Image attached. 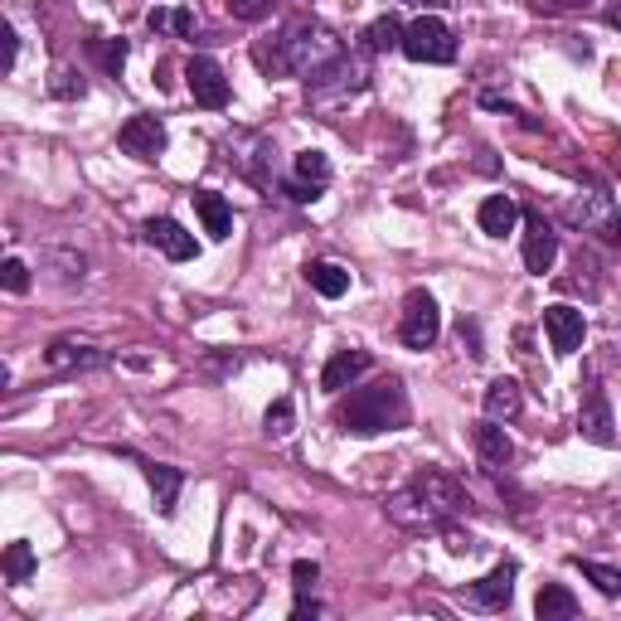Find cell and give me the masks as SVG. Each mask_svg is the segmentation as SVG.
I'll return each mask as SVG.
<instances>
[{
    "instance_id": "cell-1",
    "label": "cell",
    "mask_w": 621,
    "mask_h": 621,
    "mask_svg": "<svg viewBox=\"0 0 621 621\" xmlns=\"http://www.w3.org/2000/svg\"><path fill=\"white\" fill-rule=\"evenodd\" d=\"M384 510H389V520L408 534H452L456 520L472 510V496H466V486L456 476L428 466V472H418L403 490H393Z\"/></svg>"
},
{
    "instance_id": "cell-2",
    "label": "cell",
    "mask_w": 621,
    "mask_h": 621,
    "mask_svg": "<svg viewBox=\"0 0 621 621\" xmlns=\"http://www.w3.org/2000/svg\"><path fill=\"white\" fill-rule=\"evenodd\" d=\"M340 432H355V437H374V432H393L408 423V389L398 374L369 384V389H355L350 398H340L335 408Z\"/></svg>"
},
{
    "instance_id": "cell-3",
    "label": "cell",
    "mask_w": 621,
    "mask_h": 621,
    "mask_svg": "<svg viewBox=\"0 0 621 621\" xmlns=\"http://www.w3.org/2000/svg\"><path fill=\"white\" fill-rule=\"evenodd\" d=\"M340 54H345V44H340V34L331 25H321V20H291V25L277 34L267 68H273V74L311 78L315 68H325Z\"/></svg>"
},
{
    "instance_id": "cell-4",
    "label": "cell",
    "mask_w": 621,
    "mask_h": 621,
    "mask_svg": "<svg viewBox=\"0 0 621 621\" xmlns=\"http://www.w3.org/2000/svg\"><path fill=\"white\" fill-rule=\"evenodd\" d=\"M564 219L578 233L607 243V248H621V209H617V199L607 195V185L583 180V190L564 199Z\"/></svg>"
},
{
    "instance_id": "cell-5",
    "label": "cell",
    "mask_w": 621,
    "mask_h": 621,
    "mask_svg": "<svg viewBox=\"0 0 621 621\" xmlns=\"http://www.w3.org/2000/svg\"><path fill=\"white\" fill-rule=\"evenodd\" d=\"M365 88H369V68H365V58H350V54L331 58V64L315 68V74L307 78V98H311V108H335V102L355 98V92H365Z\"/></svg>"
},
{
    "instance_id": "cell-6",
    "label": "cell",
    "mask_w": 621,
    "mask_h": 621,
    "mask_svg": "<svg viewBox=\"0 0 621 621\" xmlns=\"http://www.w3.org/2000/svg\"><path fill=\"white\" fill-rule=\"evenodd\" d=\"M403 54L413 64H452L456 58V34L442 25L437 15H418L413 25L403 30Z\"/></svg>"
},
{
    "instance_id": "cell-7",
    "label": "cell",
    "mask_w": 621,
    "mask_h": 621,
    "mask_svg": "<svg viewBox=\"0 0 621 621\" xmlns=\"http://www.w3.org/2000/svg\"><path fill=\"white\" fill-rule=\"evenodd\" d=\"M442 335V311L437 301H432V291H408L403 301V321H398V340H403L408 350H432Z\"/></svg>"
},
{
    "instance_id": "cell-8",
    "label": "cell",
    "mask_w": 621,
    "mask_h": 621,
    "mask_svg": "<svg viewBox=\"0 0 621 621\" xmlns=\"http://www.w3.org/2000/svg\"><path fill=\"white\" fill-rule=\"evenodd\" d=\"M514 578H520V564H514V558H506V564H496L480 583L462 588V602L476 607V612H506L510 597H514Z\"/></svg>"
},
{
    "instance_id": "cell-9",
    "label": "cell",
    "mask_w": 621,
    "mask_h": 621,
    "mask_svg": "<svg viewBox=\"0 0 621 621\" xmlns=\"http://www.w3.org/2000/svg\"><path fill=\"white\" fill-rule=\"evenodd\" d=\"M185 84H190V98L199 108H209V112L229 108V78L209 54H195L190 64H185Z\"/></svg>"
},
{
    "instance_id": "cell-10",
    "label": "cell",
    "mask_w": 621,
    "mask_h": 621,
    "mask_svg": "<svg viewBox=\"0 0 621 621\" xmlns=\"http://www.w3.org/2000/svg\"><path fill=\"white\" fill-rule=\"evenodd\" d=\"M117 146H122L126 156H136V160H160V151H166V126H160V117L136 112V117H126L122 122Z\"/></svg>"
},
{
    "instance_id": "cell-11",
    "label": "cell",
    "mask_w": 621,
    "mask_h": 621,
    "mask_svg": "<svg viewBox=\"0 0 621 621\" xmlns=\"http://www.w3.org/2000/svg\"><path fill=\"white\" fill-rule=\"evenodd\" d=\"M554 263H558V233L539 209H530L524 214V267L534 277H544V273H554Z\"/></svg>"
},
{
    "instance_id": "cell-12",
    "label": "cell",
    "mask_w": 621,
    "mask_h": 621,
    "mask_svg": "<svg viewBox=\"0 0 621 621\" xmlns=\"http://www.w3.org/2000/svg\"><path fill=\"white\" fill-rule=\"evenodd\" d=\"M578 432L597 447H612L617 442V418H612V403H607V393L588 384V393H583V408H578Z\"/></svg>"
},
{
    "instance_id": "cell-13",
    "label": "cell",
    "mask_w": 621,
    "mask_h": 621,
    "mask_svg": "<svg viewBox=\"0 0 621 621\" xmlns=\"http://www.w3.org/2000/svg\"><path fill=\"white\" fill-rule=\"evenodd\" d=\"M369 365H374L369 350H335V355L325 359V369H321V389H325V393L355 389V384L369 374Z\"/></svg>"
},
{
    "instance_id": "cell-14",
    "label": "cell",
    "mask_w": 621,
    "mask_h": 621,
    "mask_svg": "<svg viewBox=\"0 0 621 621\" xmlns=\"http://www.w3.org/2000/svg\"><path fill=\"white\" fill-rule=\"evenodd\" d=\"M472 442H476V456H480V466H486L490 476L510 472V462H514V442L506 437V428H500L496 418H486V423H476Z\"/></svg>"
},
{
    "instance_id": "cell-15",
    "label": "cell",
    "mask_w": 621,
    "mask_h": 621,
    "mask_svg": "<svg viewBox=\"0 0 621 621\" xmlns=\"http://www.w3.org/2000/svg\"><path fill=\"white\" fill-rule=\"evenodd\" d=\"M544 331H548L554 355H573V350L583 345V335H588V321H583L578 307H548L544 311Z\"/></svg>"
},
{
    "instance_id": "cell-16",
    "label": "cell",
    "mask_w": 621,
    "mask_h": 621,
    "mask_svg": "<svg viewBox=\"0 0 621 621\" xmlns=\"http://www.w3.org/2000/svg\"><path fill=\"white\" fill-rule=\"evenodd\" d=\"M146 243L151 248H160L170 257V263H190V257L199 253V243H195V233H185L180 224H175V219H146Z\"/></svg>"
},
{
    "instance_id": "cell-17",
    "label": "cell",
    "mask_w": 621,
    "mask_h": 621,
    "mask_svg": "<svg viewBox=\"0 0 621 621\" xmlns=\"http://www.w3.org/2000/svg\"><path fill=\"white\" fill-rule=\"evenodd\" d=\"M476 219H480V233L506 239V233H514V224H520V204H514L510 195H486L476 209Z\"/></svg>"
},
{
    "instance_id": "cell-18",
    "label": "cell",
    "mask_w": 621,
    "mask_h": 621,
    "mask_svg": "<svg viewBox=\"0 0 621 621\" xmlns=\"http://www.w3.org/2000/svg\"><path fill=\"white\" fill-rule=\"evenodd\" d=\"M108 359H112L108 350L78 345V340H54L49 345V369H102Z\"/></svg>"
},
{
    "instance_id": "cell-19",
    "label": "cell",
    "mask_w": 621,
    "mask_h": 621,
    "mask_svg": "<svg viewBox=\"0 0 621 621\" xmlns=\"http://www.w3.org/2000/svg\"><path fill=\"white\" fill-rule=\"evenodd\" d=\"M142 472H146V480H151L156 510H160V514H175V500H180L185 472H180V466H166V462H142Z\"/></svg>"
},
{
    "instance_id": "cell-20",
    "label": "cell",
    "mask_w": 621,
    "mask_h": 621,
    "mask_svg": "<svg viewBox=\"0 0 621 621\" xmlns=\"http://www.w3.org/2000/svg\"><path fill=\"white\" fill-rule=\"evenodd\" d=\"M480 403H486V418H496V423H510V418H520L524 393H520V384H514V379H490Z\"/></svg>"
},
{
    "instance_id": "cell-21",
    "label": "cell",
    "mask_w": 621,
    "mask_h": 621,
    "mask_svg": "<svg viewBox=\"0 0 621 621\" xmlns=\"http://www.w3.org/2000/svg\"><path fill=\"white\" fill-rule=\"evenodd\" d=\"M195 214L204 219V233H209V239H229V233H233V209H229L224 195L195 190Z\"/></svg>"
},
{
    "instance_id": "cell-22",
    "label": "cell",
    "mask_w": 621,
    "mask_h": 621,
    "mask_svg": "<svg viewBox=\"0 0 621 621\" xmlns=\"http://www.w3.org/2000/svg\"><path fill=\"white\" fill-rule=\"evenodd\" d=\"M534 612H539V621H573L578 617V597H573L564 583H544L534 597Z\"/></svg>"
},
{
    "instance_id": "cell-23",
    "label": "cell",
    "mask_w": 621,
    "mask_h": 621,
    "mask_svg": "<svg viewBox=\"0 0 621 621\" xmlns=\"http://www.w3.org/2000/svg\"><path fill=\"white\" fill-rule=\"evenodd\" d=\"M403 30L408 25H398V15H379L374 25H365L359 40H365L369 54H389V49H403Z\"/></svg>"
},
{
    "instance_id": "cell-24",
    "label": "cell",
    "mask_w": 621,
    "mask_h": 621,
    "mask_svg": "<svg viewBox=\"0 0 621 621\" xmlns=\"http://www.w3.org/2000/svg\"><path fill=\"white\" fill-rule=\"evenodd\" d=\"M307 282L321 291L325 301H335V297H345L350 291V273L340 263H307Z\"/></svg>"
},
{
    "instance_id": "cell-25",
    "label": "cell",
    "mask_w": 621,
    "mask_h": 621,
    "mask_svg": "<svg viewBox=\"0 0 621 621\" xmlns=\"http://www.w3.org/2000/svg\"><path fill=\"white\" fill-rule=\"evenodd\" d=\"M146 25L156 30V34H180V40H195V30H199V20H195V10H166V5H156L146 15Z\"/></svg>"
},
{
    "instance_id": "cell-26",
    "label": "cell",
    "mask_w": 621,
    "mask_h": 621,
    "mask_svg": "<svg viewBox=\"0 0 621 621\" xmlns=\"http://www.w3.org/2000/svg\"><path fill=\"white\" fill-rule=\"evenodd\" d=\"M0 568H5V583H30L34 568H40V558H34V548L25 539H15V544L5 548V558H0Z\"/></svg>"
},
{
    "instance_id": "cell-27",
    "label": "cell",
    "mask_w": 621,
    "mask_h": 621,
    "mask_svg": "<svg viewBox=\"0 0 621 621\" xmlns=\"http://www.w3.org/2000/svg\"><path fill=\"white\" fill-rule=\"evenodd\" d=\"M331 160L321 156V151H301L297 156V180L301 185H311V190H325V185H331Z\"/></svg>"
},
{
    "instance_id": "cell-28",
    "label": "cell",
    "mask_w": 621,
    "mask_h": 621,
    "mask_svg": "<svg viewBox=\"0 0 621 621\" xmlns=\"http://www.w3.org/2000/svg\"><path fill=\"white\" fill-rule=\"evenodd\" d=\"M573 568H578L583 578H592V583H597V592H607V597H621V568L592 564V558H583V554H573Z\"/></svg>"
},
{
    "instance_id": "cell-29",
    "label": "cell",
    "mask_w": 621,
    "mask_h": 621,
    "mask_svg": "<svg viewBox=\"0 0 621 621\" xmlns=\"http://www.w3.org/2000/svg\"><path fill=\"white\" fill-rule=\"evenodd\" d=\"M263 428H267V437H291V428H297V408H291V398H277V403L267 408Z\"/></svg>"
},
{
    "instance_id": "cell-30",
    "label": "cell",
    "mask_w": 621,
    "mask_h": 621,
    "mask_svg": "<svg viewBox=\"0 0 621 621\" xmlns=\"http://www.w3.org/2000/svg\"><path fill=\"white\" fill-rule=\"evenodd\" d=\"M480 108H490V112H506V117H520V126H524V132H539V117L520 112L510 98H500V92H480Z\"/></svg>"
},
{
    "instance_id": "cell-31",
    "label": "cell",
    "mask_w": 621,
    "mask_h": 621,
    "mask_svg": "<svg viewBox=\"0 0 621 621\" xmlns=\"http://www.w3.org/2000/svg\"><path fill=\"white\" fill-rule=\"evenodd\" d=\"M277 5H282V0H229V15H233V20H248V25H253V20H267V15H273Z\"/></svg>"
},
{
    "instance_id": "cell-32",
    "label": "cell",
    "mask_w": 621,
    "mask_h": 621,
    "mask_svg": "<svg viewBox=\"0 0 621 621\" xmlns=\"http://www.w3.org/2000/svg\"><path fill=\"white\" fill-rule=\"evenodd\" d=\"M92 49H98V58H102V68H108V74H122L126 40H92Z\"/></svg>"
},
{
    "instance_id": "cell-33",
    "label": "cell",
    "mask_w": 621,
    "mask_h": 621,
    "mask_svg": "<svg viewBox=\"0 0 621 621\" xmlns=\"http://www.w3.org/2000/svg\"><path fill=\"white\" fill-rule=\"evenodd\" d=\"M0 287L15 291V297L20 291H30V267L20 263V257H5V267H0Z\"/></svg>"
},
{
    "instance_id": "cell-34",
    "label": "cell",
    "mask_w": 621,
    "mask_h": 621,
    "mask_svg": "<svg viewBox=\"0 0 621 621\" xmlns=\"http://www.w3.org/2000/svg\"><path fill=\"white\" fill-rule=\"evenodd\" d=\"M49 88H54V98H84V92H88V84L74 74V68H58Z\"/></svg>"
},
{
    "instance_id": "cell-35",
    "label": "cell",
    "mask_w": 621,
    "mask_h": 621,
    "mask_svg": "<svg viewBox=\"0 0 621 621\" xmlns=\"http://www.w3.org/2000/svg\"><path fill=\"white\" fill-rule=\"evenodd\" d=\"M291 578H297V583H291L297 592H311V588H315V578H321V568H315L311 558H301V564L291 568Z\"/></svg>"
},
{
    "instance_id": "cell-36",
    "label": "cell",
    "mask_w": 621,
    "mask_h": 621,
    "mask_svg": "<svg viewBox=\"0 0 621 621\" xmlns=\"http://www.w3.org/2000/svg\"><path fill=\"white\" fill-rule=\"evenodd\" d=\"M291 617H297V621L321 617V602H315V597H307V592H297V607H291Z\"/></svg>"
},
{
    "instance_id": "cell-37",
    "label": "cell",
    "mask_w": 621,
    "mask_h": 621,
    "mask_svg": "<svg viewBox=\"0 0 621 621\" xmlns=\"http://www.w3.org/2000/svg\"><path fill=\"white\" fill-rule=\"evenodd\" d=\"M456 331H462V340H472V355H476V359L486 355V350H480V331H476V321H466V315H462V325H456Z\"/></svg>"
},
{
    "instance_id": "cell-38",
    "label": "cell",
    "mask_w": 621,
    "mask_h": 621,
    "mask_svg": "<svg viewBox=\"0 0 621 621\" xmlns=\"http://www.w3.org/2000/svg\"><path fill=\"white\" fill-rule=\"evenodd\" d=\"M15 54H20V34L15 25H5V68H15Z\"/></svg>"
},
{
    "instance_id": "cell-39",
    "label": "cell",
    "mask_w": 621,
    "mask_h": 621,
    "mask_svg": "<svg viewBox=\"0 0 621 621\" xmlns=\"http://www.w3.org/2000/svg\"><path fill=\"white\" fill-rule=\"evenodd\" d=\"M607 25L621 30V0H607Z\"/></svg>"
},
{
    "instance_id": "cell-40",
    "label": "cell",
    "mask_w": 621,
    "mask_h": 621,
    "mask_svg": "<svg viewBox=\"0 0 621 621\" xmlns=\"http://www.w3.org/2000/svg\"><path fill=\"white\" fill-rule=\"evenodd\" d=\"M403 5H423V10H442V5H452V0H403Z\"/></svg>"
},
{
    "instance_id": "cell-41",
    "label": "cell",
    "mask_w": 621,
    "mask_h": 621,
    "mask_svg": "<svg viewBox=\"0 0 621 621\" xmlns=\"http://www.w3.org/2000/svg\"><path fill=\"white\" fill-rule=\"evenodd\" d=\"M564 5H588V0H564Z\"/></svg>"
}]
</instances>
